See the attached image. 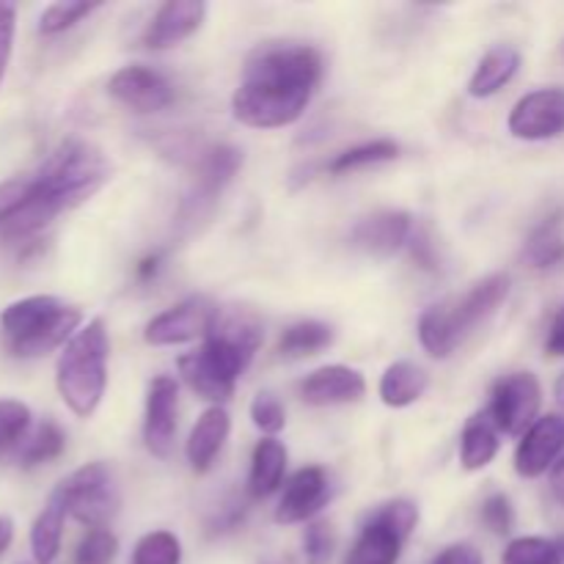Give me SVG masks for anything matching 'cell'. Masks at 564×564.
<instances>
[{
    "label": "cell",
    "instance_id": "obj_1",
    "mask_svg": "<svg viewBox=\"0 0 564 564\" xmlns=\"http://www.w3.org/2000/svg\"><path fill=\"white\" fill-rule=\"evenodd\" d=\"M323 80V55L312 44H259L242 66L231 113L253 130L295 124Z\"/></svg>",
    "mask_w": 564,
    "mask_h": 564
},
{
    "label": "cell",
    "instance_id": "obj_2",
    "mask_svg": "<svg viewBox=\"0 0 564 564\" xmlns=\"http://www.w3.org/2000/svg\"><path fill=\"white\" fill-rule=\"evenodd\" d=\"M262 347V323L246 308H224L196 352L180 358V375L193 394L220 405Z\"/></svg>",
    "mask_w": 564,
    "mask_h": 564
},
{
    "label": "cell",
    "instance_id": "obj_3",
    "mask_svg": "<svg viewBox=\"0 0 564 564\" xmlns=\"http://www.w3.org/2000/svg\"><path fill=\"white\" fill-rule=\"evenodd\" d=\"M83 312L53 295H31L0 312L6 350L17 358L47 356L80 330Z\"/></svg>",
    "mask_w": 564,
    "mask_h": 564
},
{
    "label": "cell",
    "instance_id": "obj_4",
    "mask_svg": "<svg viewBox=\"0 0 564 564\" xmlns=\"http://www.w3.org/2000/svg\"><path fill=\"white\" fill-rule=\"evenodd\" d=\"M108 328L99 317L83 325L61 350L55 386H58L61 400L75 416H94L102 402L105 389H108Z\"/></svg>",
    "mask_w": 564,
    "mask_h": 564
},
{
    "label": "cell",
    "instance_id": "obj_5",
    "mask_svg": "<svg viewBox=\"0 0 564 564\" xmlns=\"http://www.w3.org/2000/svg\"><path fill=\"white\" fill-rule=\"evenodd\" d=\"M510 275L496 273L479 281L460 301L430 306L419 319V341L433 358H449L477 325L494 317L510 295Z\"/></svg>",
    "mask_w": 564,
    "mask_h": 564
},
{
    "label": "cell",
    "instance_id": "obj_6",
    "mask_svg": "<svg viewBox=\"0 0 564 564\" xmlns=\"http://www.w3.org/2000/svg\"><path fill=\"white\" fill-rule=\"evenodd\" d=\"M33 174L66 213L91 198L110 180V163L94 143L64 141Z\"/></svg>",
    "mask_w": 564,
    "mask_h": 564
},
{
    "label": "cell",
    "instance_id": "obj_7",
    "mask_svg": "<svg viewBox=\"0 0 564 564\" xmlns=\"http://www.w3.org/2000/svg\"><path fill=\"white\" fill-rule=\"evenodd\" d=\"M61 213L64 207L44 191L36 174L14 176L0 185V240L3 242L31 240Z\"/></svg>",
    "mask_w": 564,
    "mask_h": 564
},
{
    "label": "cell",
    "instance_id": "obj_8",
    "mask_svg": "<svg viewBox=\"0 0 564 564\" xmlns=\"http://www.w3.org/2000/svg\"><path fill=\"white\" fill-rule=\"evenodd\" d=\"M69 516L88 529H108V521L119 510V490L113 474L105 463H88L58 485Z\"/></svg>",
    "mask_w": 564,
    "mask_h": 564
},
{
    "label": "cell",
    "instance_id": "obj_9",
    "mask_svg": "<svg viewBox=\"0 0 564 564\" xmlns=\"http://www.w3.org/2000/svg\"><path fill=\"white\" fill-rule=\"evenodd\" d=\"M540 405H543L540 380L532 372H512L494 383L488 413L499 433L523 435L540 419Z\"/></svg>",
    "mask_w": 564,
    "mask_h": 564
},
{
    "label": "cell",
    "instance_id": "obj_10",
    "mask_svg": "<svg viewBox=\"0 0 564 564\" xmlns=\"http://www.w3.org/2000/svg\"><path fill=\"white\" fill-rule=\"evenodd\" d=\"M218 317V306L209 297L193 295L176 306L165 308L163 314L152 319L143 330V339L152 347H174L187 345V341L207 336Z\"/></svg>",
    "mask_w": 564,
    "mask_h": 564
},
{
    "label": "cell",
    "instance_id": "obj_11",
    "mask_svg": "<svg viewBox=\"0 0 564 564\" xmlns=\"http://www.w3.org/2000/svg\"><path fill=\"white\" fill-rule=\"evenodd\" d=\"M507 127L521 141H549L564 132V88H538L516 102Z\"/></svg>",
    "mask_w": 564,
    "mask_h": 564
},
{
    "label": "cell",
    "instance_id": "obj_12",
    "mask_svg": "<svg viewBox=\"0 0 564 564\" xmlns=\"http://www.w3.org/2000/svg\"><path fill=\"white\" fill-rule=\"evenodd\" d=\"M176 411H180V386L169 375H160L149 383L147 413H143V444L160 460L174 452Z\"/></svg>",
    "mask_w": 564,
    "mask_h": 564
},
{
    "label": "cell",
    "instance_id": "obj_13",
    "mask_svg": "<svg viewBox=\"0 0 564 564\" xmlns=\"http://www.w3.org/2000/svg\"><path fill=\"white\" fill-rule=\"evenodd\" d=\"M108 94L135 113H160L174 102V88L149 66H124L108 80Z\"/></svg>",
    "mask_w": 564,
    "mask_h": 564
},
{
    "label": "cell",
    "instance_id": "obj_14",
    "mask_svg": "<svg viewBox=\"0 0 564 564\" xmlns=\"http://www.w3.org/2000/svg\"><path fill=\"white\" fill-rule=\"evenodd\" d=\"M564 452V416L549 413L540 416L527 433L521 435V444L516 449V471L523 479H538L560 463Z\"/></svg>",
    "mask_w": 564,
    "mask_h": 564
},
{
    "label": "cell",
    "instance_id": "obj_15",
    "mask_svg": "<svg viewBox=\"0 0 564 564\" xmlns=\"http://www.w3.org/2000/svg\"><path fill=\"white\" fill-rule=\"evenodd\" d=\"M413 220L402 209H383L358 220L350 231V246L369 257H394L400 248L411 242Z\"/></svg>",
    "mask_w": 564,
    "mask_h": 564
},
{
    "label": "cell",
    "instance_id": "obj_16",
    "mask_svg": "<svg viewBox=\"0 0 564 564\" xmlns=\"http://www.w3.org/2000/svg\"><path fill=\"white\" fill-rule=\"evenodd\" d=\"M330 499V482L325 468L306 466L301 471L292 474L286 482L284 494H281L279 507H275V523L281 527H292V523H303L308 518L317 516Z\"/></svg>",
    "mask_w": 564,
    "mask_h": 564
},
{
    "label": "cell",
    "instance_id": "obj_17",
    "mask_svg": "<svg viewBox=\"0 0 564 564\" xmlns=\"http://www.w3.org/2000/svg\"><path fill=\"white\" fill-rule=\"evenodd\" d=\"M367 394V380L358 369L330 364L319 367L301 383V400L306 405L328 408V405H350Z\"/></svg>",
    "mask_w": 564,
    "mask_h": 564
},
{
    "label": "cell",
    "instance_id": "obj_18",
    "mask_svg": "<svg viewBox=\"0 0 564 564\" xmlns=\"http://www.w3.org/2000/svg\"><path fill=\"white\" fill-rule=\"evenodd\" d=\"M240 165H242L240 149L229 147V143H220V147L207 149L202 163H198L196 187H193V193L185 202V207L191 209V215H198L202 209L213 207L215 198H218L220 193H224V187L237 176Z\"/></svg>",
    "mask_w": 564,
    "mask_h": 564
},
{
    "label": "cell",
    "instance_id": "obj_19",
    "mask_svg": "<svg viewBox=\"0 0 564 564\" xmlns=\"http://www.w3.org/2000/svg\"><path fill=\"white\" fill-rule=\"evenodd\" d=\"M207 3L202 0H169L158 9L143 33V44L149 50H169L191 39L202 28Z\"/></svg>",
    "mask_w": 564,
    "mask_h": 564
},
{
    "label": "cell",
    "instance_id": "obj_20",
    "mask_svg": "<svg viewBox=\"0 0 564 564\" xmlns=\"http://www.w3.org/2000/svg\"><path fill=\"white\" fill-rule=\"evenodd\" d=\"M231 419L226 413L224 405H213L198 416L196 427L191 430V438H187L185 455L187 463L196 474H207L213 468L215 457L224 449L226 438H229Z\"/></svg>",
    "mask_w": 564,
    "mask_h": 564
},
{
    "label": "cell",
    "instance_id": "obj_21",
    "mask_svg": "<svg viewBox=\"0 0 564 564\" xmlns=\"http://www.w3.org/2000/svg\"><path fill=\"white\" fill-rule=\"evenodd\" d=\"M408 540L400 532L389 527L383 518L375 512L369 521L364 523L361 534H358L356 545L350 549L347 564H397L402 556V545Z\"/></svg>",
    "mask_w": 564,
    "mask_h": 564
},
{
    "label": "cell",
    "instance_id": "obj_22",
    "mask_svg": "<svg viewBox=\"0 0 564 564\" xmlns=\"http://www.w3.org/2000/svg\"><path fill=\"white\" fill-rule=\"evenodd\" d=\"M518 69H521V53L510 44H496L482 55V61L474 69L471 80H468V94L474 99L494 97L518 75Z\"/></svg>",
    "mask_w": 564,
    "mask_h": 564
},
{
    "label": "cell",
    "instance_id": "obj_23",
    "mask_svg": "<svg viewBox=\"0 0 564 564\" xmlns=\"http://www.w3.org/2000/svg\"><path fill=\"white\" fill-rule=\"evenodd\" d=\"M66 518H69V507H66L64 494L55 488L31 527V551L36 564L55 562L61 551V540H64Z\"/></svg>",
    "mask_w": 564,
    "mask_h": 564
},
{
    "label": "cell",
    "instance_id": "obj_24",
    "mask_svg": "<svg viewBox=\"0 0 564 564\" xmlns=\"http://www.w3.org/2000/svg\"><path fill=\"white\" fill-rule=\"evenodd\" d=\"M499 427L488 411L474 413L460 433V463L466 471H482L499 455Z\"/></svg>",
    "mask_w": 564,
    "mask_h": 564
},
{
    "label": "cell",
    "instance_id": "obj_25",
    "mask_svg": "<svg viewBox=\"0 0 564 564\" xmlns=\"http://www.w3.org/2000/svg\"><path fill=\"white\" fill-rule=\"evenodd\" d=\"M286 474V446L275 438H262L253 446L251 474H248V494L253 499H268L281 488Z\"/></svg>",
    "mask_w": 564,
    "mask_h": 564
},
{
    "label": "cell",
    "instance_id": "obj_26",
    "mask_svg": "<svg viewBox=\"0 0 564 564\" xmlns=\"http://www.w3.org/2000/svg\"><path fill=\"white\" fill-rule=\"evenodd\" d=\"M430 378L422 367L411 361H397L380 378V400L389 408H408L427 391Z\"/></svg>",
    "mask_w": 564,
    "mask_h": 564
},
{
    "label": "cell",
    "instance_id": "obj_27",
    "mask_svg": "<svg viewBox=\"0 0 564 564\" xmlns=\"http://www.w3.org/2000/svg\"><path fill=\"white\" fill-rule=\"evenodd\" d=\"M527 262L538 270H549L564 262V213H554L529 235Z\"/></svg>",
    "mask_w": 564,
    "mask_h": 564
},
{
    "label": "cell",
    "instance_id": "obj_28",
    "mask_svg": "<svg viewBox=\"0 0 564 564\" xmlns=\"http://www.w3.org/2000/svg\"><path fill=\"white\" fill-rule=\"evenodd\" d=\"M334 345V328L317 319H303V323L290 325L279 339V356L281 358H306L314 352L325 350Z\"/></svg>",
    "mask_w": 564,
    "mask_h": 564
},
{
    "label": "cell",
    "instance_id": "obj_29",
    "mask_svg": "<svg viewBox=\"0 0 564 564\" xmlns=\"http://www.w3.org/2000/svg\"><path fill=\"white\" fill-rule=\"evenodd\" d=\"M64 446H66L64 430H61L55 422H42L33 433L25 435V441H22L20 446V455L17 457H20V463L25 468L44 466V463L61 457Z\"/></svg>",
    "mask_w": 564,
    "mask_h": 564
},
{
    "label": "cell",
    "instance_id": "obj_30",
    "mask_svg": "<svg viewBox=\"0 0 564 564\" xmlns=\"http://www.w3.org/2000/svg\"><path fill=\"white\" fill-rule=\"evenodd\" d=\"M400 158V147L394 141H369V143H358V147L345 149V152L336 154L334 160L328 163V174H347V171H358V169H369V165L378 163H389V160Z\"/></svg>",
    "mask_w": 564,
    "mask_h": 564
},
{
    "label": "cell",
    "instance_id": "obj_31",
    "mask_svg": "<svg viewBox=\"0 0 564 564\" xmlns=\"http://www.w3.org/2000/svg\"><path fill=\"white\" fill-rule=\"evenodd\" d=\"M560 543L545 538H518L505 549L501 564H562Z\"/></svg>",
    "mask_w": 564,
    "mask_h": 564
},
{
    "label": "cell",
    "instance_id": "obj_32",
    "mask_svg": "<svg viewBox=\"0 0 564 564\" xmlns=\"http://www.w3.org/2000/svg\"><path fill=\"white\" fill-rule=\"evenodd\" d=\"M182 545L171 532H149L132 549V564H180Z\"/></svg>",
    "mask_w": 564,
    "mask_h": 564
},
{
    "label": "cell",
    "instance_id": "obj_33",
    "mask_svg": "<svg viewBox=\"0 0 564 564\" xmlns=\"http://www.w3.org/2000/svg\"><path fill=\"white\" fill-rule=\"evenodd\" d=\"M99 9V3H53L42 11L39 17V33L42 36H55V33H64L69 28H75L77 22L86 20L88 14Z\"/></svg>",
    "mask_w": 564,
    "mask_h": 564
},
{
    "label": "cell",
    "instance_id": "obj_34",
    "mask_svg": "<svg viewBox=\"0 0 564 564\" xmlns=\"http://www.w3.org/2000/svg\"><path fill=\"white\" fill-rule=\"evenodd\" d=\"M119 554V540L108 529H88L75 551V564H113Z\"/></svg>",
    "mask_w": 564,
    "mask_h": 564
},
{
    "label": "cell",
    "instance_id": "obj_35",
    "mask_svg": "<svg viewBox=\"0 0 564 564\" xmlns=\"http://www.w3.org/2000/svg\"><path fill=\"white\" fill-rule=\"evenodd\" d=\"M31 433V411L17 400H0V449L25 441Z\"/></svg>",
    "mask_w": 564,
    "mask_h": 564
},
{
    "label": "cell",
    "instance_id": "obj_36",
    "mask_svg": "<svg viewBox=\"0 0 564 564\" xmlns=\"http://www.w3.org/2000/svg\"><path fill=\"white\" fill-rule=\"evenodd\" d=\"M334 529L325 521L308 523L306 534H303V554H306L308 564H328L330 556H334Z\"/></svg>",
    "mask_w": 564,
    "mask_h": 564
},
{
    "label": "cell",
    "instance_id": "obj_37",
    "mask_svg": "<svg viewBox=\"0 0 564 564\" xmlns=\"http://www.w3.org/2000/svg\"><path fill=\"white\" fill-rule=\"evenodd\" d=\"M479 518L494 534H510L512 527H516V507H512L507 494H494L482 501Z\"/></svg>",
    "mask_w": 564,
    "mask_h": 564
},
{
    "label": "cell",
    "instance_id": "obj_38",
    "mask_svg": "<svg viewBox=\"0 0 564 564\" xmlns=\"http://www.w3.org/2000/svg\"><path fill=\"white\" fill-rule=\"evenodd\" d=\"M251 419L262 433L275 435L286 427V411L273 394H257V400L251 402Z\"/></svg>",
    "mask_w": 564,
    "mask_h": 564
},
{
    "label": "cell",
    "instance_id": "obj_39",
    "mask_svg": "<svg viewBox=\"0 0 564 564\" xmlns=\"http://www.w3.org/2000/svg\"><path fill=\"white\" fill-rule=\"evenodd\" d=\"M17 33V6L0 3V86H3L6 69L11 61V47H14Z\"/></svg>",
    "mask_w": 564,
    "mask_h": 564
},
{
    "label": "cell",
    "instance_id": "obj_40",
    "mask_svg": "<svg viewBox=\"0 0 564 564\" xmlns=\"http://www.w3.org/2000/svg\"><path fill=\"white\" fill-rule=\"evenodd\" d=\"M430 564H485V560H482V554L474 549V545L455 543V545H449V549L441 551V554L435 556Z\"/></svg>",
    "mask_w": 564,
    "mask_h": 564
},
{
    "label": "cell",
    "instance_id": "obj_41",
    "mask_svg": "<svg viewBox=\"0 0 564 564\" xmlns=\"http://www.w3.org/2000/svg\"><path fill=\"white\" fill-rule=\"evenodd\" d=\"M545 352L554 358H564V303L560 314L554 317V325L549 330V339H545Z\"/></svg>",
    "mask_w": 564,
    "mask_h": 564
},
{
    "label": "cell",
    "instance_id": "obj_42",
    "mask_svg": "<svg viewBox=\"0 0 564 564\" xmlns=\"http://www.w3.org/2000/svg\"><path fill=\"white\" fill-rule=\"evenodd\" d=\"M160 268H163V253L154 251V253H149V257H143L141 262H138L135 275L141 281H149V279H154V275H158Z\"/></svg>",
    "mask_w": 564,
    "mask_h": 564
},
{
    "label": "cell",
    "instance_id": "obj_43",
    "mask_svg": "<svg viewBox=\"0 0 564 564\" xmlns=\"http://www.w3.org/2000/svg\"><path fill=\"white\" fill-rule=\"evenodd\" d=\"M551 494H554V499L564 505V457H560V463H556L554 468H551Z\"/></svg>",
    "mask_w": 564,
    "mask_h": 564
},
{
    "label": "cell",
    "instance_id": "obj_44",
    "mask_svg": "<svg viewBox=\"0 0 564 564\" xmlns=\"http://www.w3.org/2000/svg\"><path fill=\"white\" fill-rule=\"evenodd\" d=\"M11 540H14V523L9 518H0V554L9 549Z\"/></svg>",
    "mask_w": 564,
    "mask_h": 564
},
{
    "label": "cell",
    "instance_id": "obj_45",
    "mask_svg": "<svg viewBox=\"0 0 564 564\" xmlns=\"http://www.w3.org/2000/svg\"><path fill=\"white\" fill-rule=\"evenodd\" d=\"M554 394H556V402H560V405H564V372L560 375V380H556Z\"/></svg>",
    "mask_w": 564,
    "mask_h": 564
},
{
    "label": "cell",
    "instance_id": "obj_46",
    "mask_svg": "<svg viewBox=\"0 0 564 564\" xmlns=\"http://www.w3.org/2000/svg\"><path fill=\"white\" fill-rule=\"evenodd\" d=\"M560 549H562V556H564V538L560 540Z\"/></svg>",
    "mask_w": 564,
    "mask_h": 564
}]
</instances>
